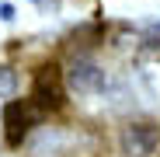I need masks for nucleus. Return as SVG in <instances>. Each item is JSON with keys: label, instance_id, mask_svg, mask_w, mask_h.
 <instances>
[{"label": "nucleus", "instance_id": "5", "mask_svg": "<svg viewBox=\"0 0 160 157\" xmlns=\"http://www.w3.org/2000/svg\"><path fill=\"white\" fill-rule=\"evenodd\" d=\"M14 91V73L7 66H0V94H11Z\"/></svg>", "mask_w": 160, "mask_h": 157}, {"label": "nucleus", "instance_id": "1", "mask_svg": "<svg viewBox=\"0 0 160 157\" xmlns=\"http://www.w3.org/2000/svg\"><path fill=\"white\" fill-rule=\"evenodd\" d=\"M32 101L42 112H59L66 105V73L56 63H42L32 77Z\"/></svg>", "mask_w": 160, "mask_h": 157}, {"label": "nucleus", "instance_id": "4", "mask_svg": "<svg viewBox=\"0 0 160 157\" xmlns=\"http://www.w3.org/2000/svg\"><path fill=\"white\" fill-rule=\"evenodd\" d=\"M157 143H160V136H157V129L153 126H125L122 129V150L129 154V157H150L153 150H157Z\"/></svg>", "mask_w": 160, "mask_h": 157}, {"label": "nucleus", "instance_id": "6", "mask_svg": "<svg viewBox=\"0 0 160 157\" xmlns=\"http://www.w3.org/2000/svg\"><path fill=\"white\" fill-rule=\"evenodd\" d=\"M0 115H4V108H0Z\"/></svg>", "mask_w": 160, "mask_h": 157}, {"label": "nucleus", "instance_id": "3", "mask_svg": "<svg viewBox=\"0 0 160 157\" xmlns=\"http://www.w3.org/2000/svg\"><path fill=\"white\" fill-rule=\"evenodd\" d=\"M66 84L80 94H104V87H108V73H104L94 60L87 56H77L66 70Z\"/></svg>", "mask_w": 160, "mask_h": 157}, {"label": "nucleus", "instance_id": "2", "mask_svg": "<svg viewBox=\"0 0 160 157\" xmlns=\"http://www.w3.org/2000/svg\"><path fill=\"white\" fill-rule=\"evenodd\" d=\"M42 115H45V112L38 108L32 98L11 101L7 108H4V115H0V122H4V140H7V147H21L24 140H28V133L38 126V119H42Z\"/></svg>", "mask_w": 160, "mask_h": 157}]
</instances>
